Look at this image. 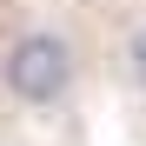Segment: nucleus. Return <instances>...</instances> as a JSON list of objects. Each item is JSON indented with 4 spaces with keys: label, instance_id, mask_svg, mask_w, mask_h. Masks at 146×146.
<instances>
[{
    "label": "nucleus",
    "instance_id": "nucleus-2",
    "mask_svg": "<svg viewBox=\"0 0 146 146\" xmlns=\"http://www.w3.org/2000/svg\"><path fill=\"white\" fill-rule=\"evenodd\" d=\"M113 80L146 106V7H139L126 27H119V40H113Z\"/></svg>",
    "mask_w": 146,
    "mask_h": 146
},
{
    "label": "nucleus",
    "instance_id": "nucleus-1",
    "mask_svg": "<svg viewBox=\"0 0 146 146\" xmlns=\"http://www.w3.org/2000/svg\"><path fill=\"white\" fill-rule=\"evenodd\" d=\"M86 86V40L66 13H27L0 33V100L27 119H53Z\"/></svg>",
    "mask_w": 146,
    "mask_h": 146
}]
</instances>
